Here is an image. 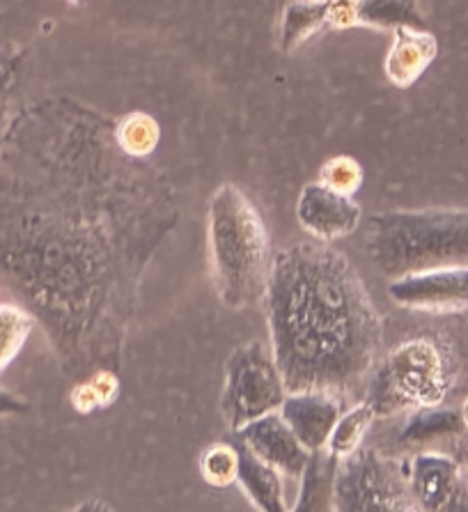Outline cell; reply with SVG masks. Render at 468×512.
Listing matches in <instances>:
<instances>
[{"mask_svg": "<svg viewBox=\"0 0 468 512\" xmlns=\"http://www.w3.org/2000/svg\"><path fill=\"white\" fill-rule=\"evenodd\" d=\"M271 352L287 393L345 400L377 366L381 317L345 253L306 242L273 258L267 292Z\"/></svg>", "mask_w": 468, "mask_h": 512, "instance_id": "1", "label": "cell"}, {"mask_svg": "<svg viewBox=\"0 0 468 512\" xmlns=\"http://www.w3.org/2000/svg\"><path fill=\"white\" fill-rule=\"evenodd\" d=\"M209 258L221 301L244 310L264 299L271 274L269 232L255 205L239 186L223 184L207 214Z\"/></svg>", "mask_w": 468, "mask_h": 512, "instance_id": "2", "label": "cell"}, {"mask_svg": "<svg viewBox=\"0 0 468 512\" xmlns=\"http://www.w3.org/2000/svg\"><path fill=\"white\" fill-rule=\"evenodd\" d=\"M365 251L390 278L457 265L468 260V209L372 214L365 223Z\"/></svg>", "mask_w": 468, "mask_h": 512, "instance_id": "3", "label": "cell"}, {"mask_svg": "<svg viewBox=\"0 0 468 512\" xmlns=\"http://www.w3.org/2000/svg\"><path fill=\"white\" fill-rule=\"evenodd\" d=\"M368 379L365 402L377 416H390L407 407L441 405L455 379V366L439 340L420 336L397 345Z\"/></svg>", "mask_w": 468, "mask_h": 512, "instance_id": "4", "label": "cell"}, {"mask_svg": "<svg viewBox=\"0 0 468 512\" xmlns=\"http://www.w3.org/2000/svg\"><path fill=\"white\" fill-rule=\"evenodd\" d=\"M287 386L273 352L260 340L234 349L225 363L221 414L230 432H237L255 418L283 405Z\"/></svg>", "mask_w": 468, "mask_h": 512, "instance_id": "5", "label": "cell"}, {"mask_svg": "<svg viewBox=\"0 0 468 512\" xmlns=\"http://www.w3.org/2000/svg\"><path fill=\"white\" fill-rule=\"evenodd\" d=\"M409 471L370 448H356L340 460L333 480V510L395 512L413 510Z\"/></svg>", "mask_w": 468, "mask_h": 512, "instance_id": "6", "label": "cell"}, {"mask_svg": "<svg viewBox=\"0 0 468 512\" xmlns=\"http://www.w3.org/2000/svg\"><path fill=\"white\" fill-rule=\"evenodd\" d=\"M397 306L429 315H455L468 310V265H441L409 271L388 285Z\"/></svg>", "mask_w": 468, "mask_h": 512, "instance_id": "7", "label": "cell"}, {"mask_svg": "<svg viewBox=\"0 0 468 512\" xmlns=\"http://www.w3.org/2000/svg\"><path fill=\"white\" fill-rule=\"evenodd\" d=\"M409 485L416 508L443 512L468 510V485L455 460L441 453H420L413 457Z\"/></svg>", "mask_w": 468, "mask_h": 512, "instance_id": "8", "label": "cell"}, {"mask_svg": "<svg viewBox=\"0 0 468 512\" xmlns=\"http://www.w3.org/2000/svg\"><path fill=\"white\" fill-rule=\"evenodd\" d=\"M296 219L310 237L319 242H335L361 226V207L347 193H340L322 182L303 186Z\"/></svg>", "mask_w": 468, "mask_h": 512, "instance_id": "9", "label": "cell"}, {"mask_svg": "<svg viewBox=\"0 0 468 512\" xmlns=\"http://www.w3.org/2000/svg\"><path fill=\"white\" fill-rule=\"evenodd\" d=\"M232 434L239 441H244L262 462L271 464L273 469H278L280 473L296 480L301 478V473L310 460L308 448L296 439L290 425L276 411H269V414L255 418V421Z\"/></svg>", "mask_w": 468, "mask_h": 512, "instance_id": "10", "label": "cell"}, {"mask_svg": "<svg viewBox=\"0 0 468 512\" xmlns=\"http://www.w3.org/2000/svg\"><path fill=\"white\" fill-rule=\"evenodd\" d=\"M340 414L342 400L324 391H292L280 405V416L310 453L326 448Z\"/></svg>", "mask_w": 468, "mask_h": 512, "instance_id": "11", "label": "cell"}, {"mask_svg": "<svg viewBox=\"0 0 468 512\" xmlns=\"http://www.w3.org/2000/svg\"><path fill=\"white\" fill-rule=\"evenodd\" d=\"M436 53H439V44L432 33L420 28H397L384 65L388 81L397 88H409L427 72Z\"/></svg>", "mask_w": 468, "mask_h": 512, "instance_id": "12", "label": "cell"}, {"mask_svg": "<svg viewBox=\"0 0 468 512\" xmlns=\"http://www.w3.org/2000/svg\"><path fill=\"white\" fill-rule=\"evenodd\" d=\"M232 444L237 448L239 467H237V483L248 501L262 512H287L290 506L285 503L283 480L280 471L273 469L271 464L262 462L244 441L232 437Z\"/></svg>", "mask_w": 468, "mask_h": 512, "instance_id": "13", "label": "cell"}, {"mask_svg": "<svg viewBox=\"0 0 468 512\" xmlns=\"http://www.w3.org/2000/svg\"><path fill=\"white\" fill-rule=\"evenodd\" d=\"M326 23V0H292L280 19V49L290 53L319 33Z\"/></svg>", "mask_w": 468, "mask_h": 512, "instance_id": "14", "label": "cell"}, {"mask_svg": "<svg viewBox=\"0 0 468 512\" xmlns=\"http://www.w3.org/2000/svg\"><path fill=\"white\" fill-rule=\"evenodd\" d=\"M335 469H338V460L322 448V451L310 453V460L306 469L301 473V494L299 503H296L294 510H324L326 501H333V480H335Z\"/></svg>", "mask_w": 468, "mask_h": 512, "instance_id": "15", "label": "cell"}, {"mask_svg": "<svg viewBox=\"0 0 468 512\" xmlns=\"http://www.w3.org/2000/svg\"><path fill=\"white\" fill-rule=\"evenodd\" d=\"M358 26L379 30L420 28L425 30L418 0H358Z\"/></svg>", "mask_w": 468, "mask_h": 512, "instance_id": "16", "label": "cell"}, {"mask_svg": "<svg viewBox=\"0 0 468 512\" xmlns=\"http://www.w3.org/2000/svg\"><path fill=\"white\" fill-rule=\"evenodd\" d=\"M464 430L462 414L455 409H446L441 405L434 407H418L416 414H413L400 439L404 444H425V441L448 437V434H457Z\"/></svg>", "mask_w": 468, "mask_h": 512, "instance_id": "17", "label": "cell"}, {"mask_svg": "<svg viewBox=\"0 0 468 512\" xmlns=\"http://www.w3.org/2000/svg\"><path fill=\"white\" fill-rule=\"evenodd\" d=\"M374 418H377V414H374V409L365 400L358 402L354 407H349L345 414H340L338 421H335L331 437L326 441V451H329L338 462L345 460V457L354 453L356 448H361V441Z\"/></svg>", "mask_w": 468, "mask_h": 512, "instance_id": "18", "label": "cell"}, {"mask_svg": "<svg viewBox=\"0 0 468 512\" xmlns=\"http://www.w3.org/2000/svg\"><path fill=\"white\" fill-rule=\"evenodd\" d=\"M115 141L129 157H147L159 145V124L147 113H131L117 124Z\"/></svg>", "mask_w": 468, "mask_h": 512, "instance_id": "19", "label": "cell"}, {"mask_svg": "<svg viewBox=\"0 0 468 512\" xmlns=\"http://www.w3.org/2000/svg\"><path fill=\"white\" fill-rule=\"evenodd\" d=\"M33 331V317L19 306H0V372L17 359Z\"/></svg>", "mask_w": 468, "mask_h": 512, "instance_id": "20", "label": "cell"}, {"mask_svg": "<svg viewBox=\"0 0 468 512\" xmlns=\"http://www.w3.org/2000/svg\"><path fill=\"white\" fill-rule=\"evenodd\" d=\"M117 391H120V382H117L115 372L106 368L97 370L72 391V405L81 414H90L99 407L111 405L117 398Z\"/></svg>", "mask_w": 468, "mask_h": 512, "instance_id": "21", "label": "cell"}, {"mask_svg": "<svg viewBox=\"0 0 468 512\" xmlns=\"http://www.w3.org/2000/svg\"><path fill=\"white\" fill-rule=\"evenodd\" d=\"M237 467H239V457L232 441H223V444L209 446L200 457L202 478L214 487H228L232 483H237Z\"/></svg>", "mask_w": 468, "mask_h": 512, "instance_id": "22", "label": "cell"}, {"mask_svg": "<svg viewBox=\"0 0 468 512\" xmlns=\"http://www.w3.org/2000/svg\"><path fill=\"white\" fill-rule=\"evenodd\" d=\"M319 180L335 191L354 196L363 182V168L354 157H333L324 164Z\"/></svg>", "mask_w": 468, "mask_h": 512, "instance_id": "23", "label": "cell"}, {"mask_svg": "<svg viewBox=\"0 0 468 512\" xmlns=\"http://www.w3.org/2000/svg\"><path fill=\"white\" fill-rule=\"evenodd\" d=\"M326 23L331 28L358 26V0H326Z\"/></svg>", "mask_w": 468, "mask_h": 512, "instance_id": "24", "label": "cell"}, {"mask_svg": "<svg viewBox=\"0 0 468 512\" xmlns=\"http://www.w3.org/2000/svg\"><path fill=\"white\" fill-rule=\"evenodd\" d=\"M30 405L19 395H14L10 391L0 389V416H14V414H26Z\"/></svg>", "mask_w": 468, "mask_h": 512, "instance_id": "25", "label": "cell"}, {"mask_svg": "<svg viewBox=\"0 0 468 512\" xmlns=\"http://www.w3.org/2000/svg\"><path fill=\"white\" fill-rule=\"evenodd\" d=\"M459 414H462V423H464V430H468V398L462 402V407H459Z\"/></svg>", "mask_w": 468, "mask_h": 512, "instance_id": "26", "label": "cell"}, {"mask_svg": "<svg viewBox=\"0 0 468 512\" xmlns=\"http://www.w3.org/2000/svg\"><path fill=\"white\" fill-rule=\"evenodd\" d=\"M69 3H74V5H78V3H83V0H69Z\"/></svg>", "mask_w": 468, "mask_h": 512, "instance_id": "27", "label": "cell"}, {"mask_svg": "<svg viewBox=\"0 0 468 512\" xmlns=\"http://www.w3.org/2000/svg\"><path fill=\"white\" fill-rule=\"evenodd\" d=\"M466 473H468V467H466Z\"/></svg>", "mask_w": 468, "mask_h": 512, "instance_id": "28", "label": "cell"}, {"mask_svg": "<svg viewBox=\"0 0 468 512\" xmlns=\"http://www.w3.org/2000/svg\"><path fill=\"white\" fill-rule=\"evenodd\" d=\"M319 3H322V0H319Z\"/></svg>", "mask_w": 468, "mask_h": 512, "instance_id": "29", "label": "cell"}]
</instances>
